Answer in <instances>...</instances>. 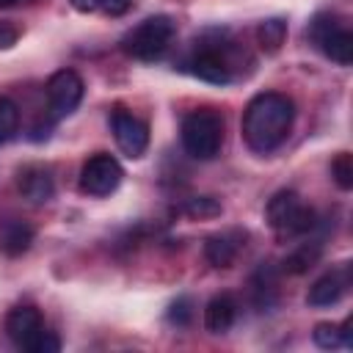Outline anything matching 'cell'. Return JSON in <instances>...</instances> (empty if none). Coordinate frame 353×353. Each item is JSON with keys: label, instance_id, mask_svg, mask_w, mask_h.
<instances>
[{"label": "cell", "instance_id": "1", "mask_svg": "<svg viewBox=\"0 0 353 353\" xmlns=\"http://www.w3.org/2000/svg\"><path fill=\"white\" fill-rule=\"evenodd\" d=\"M295 121V102L287 94H256L243 113V138L248 149L265 154L284 143Z\"/></svg>", "mask_w": 353, "mask_h": 353}, {"label": "cell", "instance_id": "2", "mask_svg": "<svg viewBox=\"0 0 353 353\" xmlns=\"http://www.w3.org/2000/svg\"><path fill=\"white\" fill-rule=\"evenodd\" d=\"M174 33H176L174 19L165 14H154L124 33L121 50L135 61H154L168 50V44L174 41Z\"/></svg>", "mask_w": 353, "mask_h": 353}, {"label": "cell", "instance_id": "3", "mask_svg": "<svg viewBox=\"0 0 353 353\" xmlns=\"http://www.w3.org/2000/svg\"><path fill=\"white\" fill-rule=\"evenodd\" d=\"M182 146L196 160H212L223 146V119L210 108H199L182 119Z\"/></svg>", "mask_w": 353, "mask_h": 353}, {"label": "cell", "instance_id": "4", "mask_svg": "<svg viewBox=\"0 0 353 353\" xmlns=\"http://www.w3.org/2000/svg\"><path fill=\"white\" fill-rule=\"evenodd\" d=\"M265 215H268V223L279 234H306L317 223L314 210L306 207L295 190H279V193H273L270 201H268V207H265Z\"/></svg>", "mask_w": 353, "mask_h": 353}, {"label": "cell", "instance_id": "5", "mask_svg": "<svg viewBox=\"0 0 353 353\" xmlns=\"http://www.w3.org/2000/svg\"><path fill=\"white\" fill-rule=\"evenodd\" d=\"M314 44L323 50L325 58H331L339 66H350L353 63V33L331 14H320L314 17L312 28H309Z\"/></svg>", "mask_w": 353, "mask_h": 353}, {"label": "cell", "instance_id": "6", "mask_svg": "<svg viewBox=\"0 0 353 353\" xmlns=\"http://www.w3.org/2000/svg\"><path fill=\"white\" fill-rule=\"evenodd\" d=\"M121 176H124V171H121L119 160L113 154L99 152V154H94L83 163L80 188L88 196H110L121 185Z\"/></svg>", "mask_w": 353, "mask_h": 353}, {"label": "cell", "instance_id": "7", "mask_svg": "<svg viewBox=\"0 0 353 353\" xmlns=\"http://www.w3.org/2000/svg\"><path fill=\"white\" fill-rule=\"evenodd\" d=\"M83 99V77L72 69H61L47 80V110L52 119L69 116Z\"/></svg>", "mask_w": 353, "mask_h": 353}, {"label": "cell", "instance_id": "8", "mask_svg": "<svg viewBox=\"0 0 353 353\" xmlns=\"http://www.w3.org/2000/svg\"><path fill=\"white\" fill-rule=\"evenodd\" d=\"M110 127H113V138L119 143V149L127 154V157H141L149 146V130L141 119H135L132 113L127 110H116L113 119H110Z\"/></svg>", "mask_w": 353, "mask_h": 353}, {"label": "cell", "instance_id": "9", "mask_svg": "<svg viewBox=\"0 0 353 353\" xmlns=\"http://www.w3.org/2000/svg\"><path fill=\"white\" fill-rule=\"evenodd\" d=\"M6 331H8V336L14 339L17 347L30 350L33 342L39 339V334L44 331V320H41L36 306H17L6 317Z\"/></svg>", "mask_w": 353, "mask_h": 353}, {"label": "cell", "instance_id": "10", "mask_svg": "<svg viewBox=\"0 0 353 353\" xmlns=\"http://www.w3.org/2000/svg\"><path fill=\"white\" fill-rule=\"evenodd\" d=\"M19 193L33 201V204H44L52 199L55 193V179L52 171L47 165H25L19 171Z\"/></svg>", "mask_w": 353, "mask_h": 353}, {"label": "cell", "instance_id": "11", "mask_svg": "<svg viewBox=\"0 0 353 353\" xmlns=\"http://www.w3.org/2000/svg\"><path fill=\"white\" fill-rule=\"evenodd\" d=\"M190 72L204 80V83H212V85H226L232 83V69L226 63V58L218 52V50H201L193 61H190Z\"/></svg>", "mask_w": 353, "mask_h": 353}, {"label": "cell", "instance_id": "12", "mask_svg": "<svg viewBox=\"0 0 353 353\" xmlns=\"http://www.w3.org/2000/svg\"><path fill=\"white\" fill-rule=\"evenodd\" d=\"M347 290V268H339V270H331L325 276H320L312 287H309V306H331L336 303Z\"/></svg>", "mask_w": 353, "mask_h": 353}, {"label": "cell", "instance_id": "13", "mask_svg": "<svg viewBox=\"0 0 353 353\" xmlns=\"http://www.w3.org/2000/svg\"><path fill=\"white\" fill-rule=\"evenodd\" d=\"M237 303L232 295H215L204 309V328L210 334H226L234 325Z\"/></svg>", "mask_w": 353, "mask_h": 353}, {"label": "cell", "instance_id": "14", "mask_svg": "<svg viewBox=\"0 0 353 353\" xmlns=\"http://www.w3.org/2000/svg\"><path fill=\"white\" fill-rule=\"evenodd\" d=\"M245 234L240 232H223V234H212L207 243H204V256L210 265L215 268H229L232 259L237 256V248L243 243Z\"/></svg>", "mask_w": 353, "mask_h": 353}, {"label": "cell", "instance_id": "15", "mask_svg": "<svg viewBox=\"0 0 353 353\" xmlns=\"http://www.w3.org/2000/svg\"><path fill=\"white\" fill-rule=\"evenodd\" d=\"M33 243V229L25 221H6L0 223V251L8 256H19L30 248Z\"/></svg>", "mask_w": 353, "mask_h": 353}, {"label": "cell", "instance_id": "16", "mask_svg": "<svg viewBox=\"0 0 353 353\" xmlns=\"http://www.w3.org/2000/svg\"><path fill=\"white\" fill-rule=\"evenodd\" d=\"M312 339L317 347L323 350H334V347H342V345H353V334H350V320H345L342 325L336 323H317L314 331H312Z\"/></svg>", "mask_w": 353, "mask_h": 353}, {"label": "cell", "instance_id": "17", "mask_svg": "<svg viewBox=\"0 0 353 353\" xmlns=\"http://www.w3.org/2000/svg\"><path fill=\"white\" fill-rule=\"evenodd\" d=\"M256 39H259V47L265 52H279L281 44H284V39H287V22L279 19V17H270V19L259 22Z\"/></svg>", "mask_w": 353, "mask_h": 353}, {"label": "cell", "instance_id": "18", "mask_svg": "<svg viewBox=\"0 0 353 353\" xmlns=\"http://www.w3.org/2000/svg\"><path fill=\"white\" fill-rule=\"evenodd\" d=\"M320 251H323V245L320 243H306V245H298L287 259H284V270L287 273H292V276H301V273H306L309 268H314L317 265V259H320Z\"/></svg>", "mask_w": 353, "mask_h": 353}, {"label": "cell", "instance_id": "19", "mask_svg": "<svg viewBox=\"0 0 353 353\" xmlns=\"http://www.w3.org/2000/svg\"><path fill=\"white\" fill-rule=\"evenodd\" d=\"M182 212L190 218H218L223 212V207L215 196H190V199H185Z\"/></svg>", "mask_w": 353, "mask_h": 353}, {"label": "cell", "instance_id": "20", "mask_svg": "<svg viewBox=\"0 0 353 353\" xmlns=\"http://www.w3.org/2000/svg\"><path fill=\"white\" fill-rule=\"evenodd\" d=\"M19 130V108L14 99L0 97V143H8Z\"/></svg>", "mask_w": 353, "mask_h": 353}, {"label": "cell", "instance_id": "21", "mask_svg": "<svg viewBox=\"0 0 353 353\" xmlns=\"http://www.w3.org/2000/svg\"><path fill=\"white\" fill-rule=\"evenodd\" d=\"M331 176H334V182L342 190H350L353 188V157L347 152L336 154V160L331 163Z\"/></svg>", "mask_w": 353, "mask_h": 353}, {"label": "cell", "instance_id": "22", "mask_svg": "<svg viewBox=\"0 0 353 353\" xmlns=\"http://www.w3.org/2000/svg\"><path fill=\"white\" fill-rule=\"evenodd\" d=\"M168 323L171 325H188L190 323V317H193V303H190V298H176L171 306H168Z\"/></svg>", "mask_w": 353, "mask_h": 353}, {"label": "cell", "instance_id": "23", "mask_svg": "<svg viewBox=\"0 0 353 353\" xmlns=\"http://www.w3.org/2000/svg\"><path fill=\"white\" fill-rule=\"evenodd\" d=\"M58 350H61V339L52 331H47V328L39 334V339L30 347V353H58Z\"/></svg>", "mask_w": 353, "mask_h": 353}, {"label": "cell", "instance_id": "24", "mask_svg": "<svg viewBox=\"0 0 353 353\" xmlns=\"http://www.w3.org/2000/svg\"><path fill=\"white\" fill-rule=\"evenodd\" d=\"M99 8L108 14V17H121L132 8V0H99Z\"/></svg>", "mask_w": 353, "mask_h": 353}, {"label": "cell", "instance_id": "25", "mask_svg": "<svg viewBox=\"0 0 353 353\" xmlns=\"http://www.w3.org/2000/svg\"><path fill=\"white\" fill-rule=\"evenodd\" d=\"M17 39H19V30H17L11 22L0 19V50H8V47H14V44H17Z\"/></svg>", "mask_w": 353, "mask_h": 353}, {"label": "cell", "instance_id": "26", "mask_svg": "<svg viewBox=\"0 0 353 353\" xmlns=\"http://www.w3.org/2000/svg\"><path fill=\"white\" fill-rule=\"evenodd\" d=\"M69 3H72V8L80 11V14H91V11L99 8V0H69Z\"/></svg>", "mask_w": 353, "mask_h": 353}, {"label": "cell", "instance_id": "27", "mask_svg": "<svg viewBox=\"0 0 353 353\" xmlns=\"http://www.w3.org/2000/svg\"><path fill=\"white\" fill-rule=\"evenodd\" d=\"M17 3H28V0H0V8H6V6H17Z\"/></svg>", "mask_w": 353, "mask_h": 353}]
</instances>
